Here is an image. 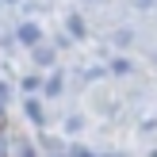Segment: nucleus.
<instances>
[{
  "label": "nucleus",
  "instance_id": "obj_1",
  "mask_svg": "<svg viewBox=\"0 0 157 157\" xmlns=\"http://www.w3.org/2000/svg\"><path fill=\"white\" fill-rule=\"evenodd\" d=\"M19 38L23 42H38V31L35 27H19Z\"/></svg>",
  "mask_w": 157,
  "mask_h": 157
}]
</instances>
